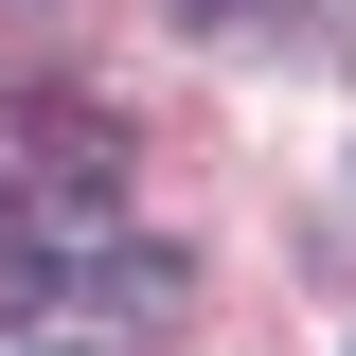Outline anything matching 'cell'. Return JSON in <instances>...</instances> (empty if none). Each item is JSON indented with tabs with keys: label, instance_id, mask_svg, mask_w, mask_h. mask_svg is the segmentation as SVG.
Listing matches in <instances>:
<instances>
[{
	"label": "cell",
	"instance_id": "6da1fadb",
	"mask_svg": "<svg viewBox=\"0 0 356 356\" xmlns=\"http://www.w3.org/2000/svg\"><path fill=\"white\" fill-rule=\"evenodd\" d=\"M72 285H89V303H125V321H178V250H89Z\"/></svg>",
	"mask_w": 356,
	"mask_h": 356
},
{
	"label": "cell",
	"instance_id": "7a4b0ae2",
	"mask_svg": "<svg viewBox=\"0 0 356 356\" xmlns=\"http://www.w3.org/2000/svg\"><path fill=\"white\" fill-rule=\"evenodd\" d=\"M18 356H89V339H18Z\"/></svg>",
	"mask_w": 356,
	"mask_h": 356
}]
</instances>
